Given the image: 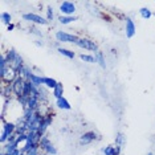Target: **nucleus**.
Listing matches in <instances>:
<instances>
[{"instance_id": "1", "label": "nucleus", "mask_w": 155, "mask_h": 155, "mask_svg": "<svg viewBox=\"0 0 155 155\" xmlns=\"http://www.w3.org/2000/svg\"><path fill=\"white\" fill-rule=\"evenodd\" d=\"M5 58H7V61H8L9 66H11V68H13V69H16V70H19V69L24 65L23 57L20 56L19 52H16L13 48L8 49V52L5 53Z\"/></svg>"}, {"instance_id": "2", "label": "nucleus", "mask_w": 155, "mask_h": 155, "mask_svg": "<svg viewBox=\"0 0 155 155\" xmlns=\"http://www.w3.org/2000/svg\"><path fill=\"white\" fill-rule=\"evenodd\" d=\"M76 45L78 48H82V49H86V51H91L94 53H97L100 49H98V45L94 40H90V38H86V37H80L77 40Z\"/></svg>"}, {"instance_id": "3", "label": "nucleus", "mask_w": 155, "mask_h": 155, "mask_svg": "<svg viewBox=\"0 0 155 155\" xmlns=\"http://www.w3.org/2000/svg\"><path fill=\"white\" fill-rule=\"evenodd\" d=\"M25 84L27 81L20 78V77H17V78L12 82V87H13V96H15L16 98H20L23 97L24 94V89H25Z\"/></svg>"}, {"instance_id": "4", "label": "nucleus", "mask_w": 155, "mask_h": 155, "mask_svg": "<svg viewBox=\"0 0 155 155\" xmlns=\"http://www.w3.org/2000/svg\"><path fill=\"white\" fill-rule=\"evenodd\" d=\"M17 77H19V73H17V70L11 68V66H8L5 72L3 73L2 76H0V78H2V82L3 84H12L13 81L17 78Z\"/></svg>"}, {"instance_id": "5", "label": "nucleus", "mask_w": 155, "mask_h": 155, "mask_svg": "<svg viewBox=\"0 0 155 155\" xmlns=\"http://www.w3.org/2000/svg\"><path fill=\"white\" fill-rule=\"evenodd\" d=\"M78 38L80 37L76 36V35L66 33V32H62V31L56 32V40L60 41V43H72V44H76Z\"/></svg>"}, {"instance_id": "6", "label": "nucleus", "mask_w": 155, "mask_h": 155, "mask_svg": "<svg viewBox=\"0 0 155 155\" xmlns=\"http://www.w3.org/2000/svg\"><path fill=\"white\" fill-rule=\"evenodd\" d=\"M23 20L29 21V23H33V24H38V25H47L48 24V20L44 19L43 16L37 15V13H24Z\"/></svg>"}, {"instance_id": "7", "label": "nucleus", "mask_w": 155, "mask_h": 155, "mask_svg": "<svg viewBox=\"0 0 155 155\" xmlns=\"http://www.w3.org/2000/svg\"><path fill=\"white\" fill-rule=\"evenodd\" d=\"M60 12L62 16H73L76 12V4L72 2H62L60 4Z\"/></svg>"}, {"instance_id": "8", "label": "nucleus", "mask_w": 155, "mask_h": 155, "mask_svg": "<svg viewBox=\"0 0 155 155\" xmlns=\"http://www.w3.org/2000/svg\"><path fill=\"white\" fill-rule=\"evenodd\" d=\"M96 139H98V135L94 131H86L80 137V143L81 144H89L91 142H94Z\"/></svg>"}, {"instance_id": "9", "label": "nucleus", "mask_w": 155, "mask_h": 155, "mask_svg": "<svg viewBox=\"0 0 155 155\" xmlns=\"http://www.w3.org/2000/svg\"><path fill=\"white\" fill-rule=\"evenodd\" d=\"M135 24L130 17H126V27H125V33L127 38H133L135 36Z\"/></svg>"}, {"instance_id": "10", "label": "nucleus", "mask_w": 155, "mask_h": 155, "mask_svg": "<svg viewBox=\"0 0 155 155\" xmlns=\"http://www.w3.org/2000/svg\"><path fill=\"white\" fill-rule=\"evenodd\" d=\"M52 121H53V117H52V114H47L43 118V122H41L40 130H38V133H40L41 135H45V133H47L48 127L52 125Z\"/></svg>"}, {"instance_id": "11", "label": "nucleus", "mask_w": 155, "mask_h": 155, "mask_svg": "<svg viewBox=\"0 0 155 155\" xmlns=\"http://www.w3.org/2000/svg\"><path fill=\"white\" fill-rule=\"evenodd\" d=\"M17 73H19L20 78H23V80H25V81H29L31 80V76L33 74V72L31 70V68H29V66H27L25 64H24L21 68L17 70Z\"/></svg>"}, {"instance_id": "12", "label": "nucleus", "mask_w": 155, "mask_h": 155, "mask_svg": "<svg viewBox=\"0 0 155 155\" xmlns=\"http://www.w3.org/2000/svg\"><path fill=\"white\" fill-rule=\"evenodd\" d=\"M41 137L43 135L38 131H29L27 134V140H28V143H31V144H40Z\"/></svg>"}, {"instance_id": "13", "label": "nucleus", "mask_w": 155, "mask_h": 155, "mask_svg": "<svg viewBox=\"0 0 155 155\" xmlns=\"http://www.w3.org/2000/svg\"><path fill=\"white\" fill-rule=\"evenodd\" d=\"M56 105H57L58 109H62V110H70V109H72L69 101L66 100L65 97H61V98H58V100H56Z\"/></svg>"}, {"instance_id": "14", "label": "nucleus", "mask_w": 155, "mask_h": 155, "mask_svg": "<svg viewBox=\"0 0 155 155\" xmlns=\"http://www.w3.org/2000/svg\"><path fill=\"white\" fill-rule=\"evenodd\" d=\"M58 81H56L54 78H51V77H43V85L48 89H52L53 90L56 86H57Z\"/></svg>"}, {"instance_id": "15", "label": "nucleus", "mask_w": 155, "mask_h": 155, "mask_svg": "<svg viewBox=\"0 0 155 155\" xmlns=\"http://www.w3.org/2000/svg\"><path fill=\"white\" fill-rule=\"evenodd\" d=\"M52 96H53L56 100H58V98L64 97V86H62V84H61V82H58V84H57V86H56L54 89L52 90Z\"/></svg>"}, {"instance_id": "16", "label": "nucleus", "mask_w": 155, "mask_h": 155, "mask_svg": "<svg viewBox=\"0 0 155 155\" xmlns=\"http://www.w3.org/2000/svg\"><path fill=\"white\" fill-rule=\"evenodd\" d=\"M94 57H96V61L98 62V65L101 66L102 69H106V61H105V56L101 51H98L97 53H94Z\"/></svg>"}, {"instance_id": "17", "label": "nucleus", "mask_w": 155, "mask_h": 155, "mask_svg": "<svg viewBox=\"0 0 155 155\" xmlns=\"http://www.w3.org/2000/svg\"><path fill=\"white\" fill-rule=\"evenodd\" d=\"M57 52L60 54H62V56H65V57H68V58H74L76 57V53L73 51H70V49H66V48H62V47H60L57 48Z\"/></svg>"}, {"instance_id": "18", "label": "nucleus", "mask_w": 155, "mask_h": 155, "mask_svg": "<svg viewBox=\"0 0 155 155\" xmlns=\"http://www.w3.org/2000/svg\"><path fill=\"white\" fill-rule=\"evenodd\" d=\"M77 20V17L73 15V16H60L58 17V21L60 24H62V25H66V24H70V23H73V21H76Z\"/></svg>"}, {"instance_id": "19", "label": "nucleus", "mask_w": 155, "mask_h": 155, "mask_svg": "<svg viewBox=\"0 0 155 155\" xmlns=\"http://www.w3.org/2000/svg\"><path fill=\"white\" fill-rule=\"evenodd\" d=\"M51 144H52V142H51V139H49L47 135H43V137H41V140H40V149H41V151H43V153L48 149L49 146H51Z\"/></svg>"}, {"instance_id": "20", "label": "nucleus", "mask_w": 155, "mask_h": 155, "mask_svg": "<svg viewBox=\"0 0 155 155\" xmlns=\"http://www.w3.org/2000/svg\"><path fill=\"white\" fill-rule=\"evenodd\" d=\"M29 81H31V82H32L36 87H41V86H43V77L35 74V73H33L32 76H31V80H29Z\"/></svg>"}, {"instance_id": "21", "label": "nucleus", "mask_w": 155, "mask_h": 155, "mask_svg": "<svg viewBox=\"0 0 155 155\" xmlns=\"http://www.w3.org/2000/svg\"><path fill=\"white\" fill-rule=\"evenodd\" d=\"M0 19H2V23L5 24L7 27H8L9 24H12V16H11V13L9 12H2Z\"/></svg>"}, {"instance_id": "22", "label": "nucleus", "mask_w": 155, "mask_h": 155, "mask_svg": "<svg viewBox=\"0 0 155 155\" xmlns=\"http://www.w3.org/2000/svg\"><path fill=\"white\" fill-rule=\"evenodd\" d=\"M8 66H9V64H8V61H7V58H5V54H2L0 56V76L5 72Z\"/></svg>"}, {"instance_id": "23", "label": "nucleus", "mask_w": 155, "mask_h": 155, "mask_svg": "<svg viewBox=\"0 0 155 155\" xmlns=\"http://www.w3.org/2000/svg\"><path fill=\"white\" fill-rule=\"evenodd\" d=\"M115 144H117V146H121V147L125 146L126 144V135L125 134H122V133L117 134V137H115Z\"/></svg>"}, {"instance_id": "24", "label": "nucleus", "mask_w": 155, "mask_h": 155, "mask_svg": "<svg viewBox=\"0 0 155 155\" xmlns=\"http://www.w3.org/2000/svg\"><path fill=\"white\" fill-rule=\"evenodd\" d=\"M139 15L142 16V19H144V20H149L150 17L153 16V12H151L149 8H146V7H142V8L139 9Z\"/></svg>"}, {"instance_id": "25", "label": "nucleus", "mask_w": 155, "mask_h": 155, "mask_svg": "<svg viewBox=\"0 0 155 155\" xmlns=\"http://www.w3.org/2000/svg\"><path fill=\"white\" fill-rule=\"evenodd\" d=\"M80 58L84 62H87V64H94V62H97L96 61V57L94 56H91V54H80Z\"/></svg>"}, {"instance_id": "26", "label": "nucleus", "mask_w": 155, "mask_h": 155, "mask_svg": "<svg viewBox=\"0 0 155 155\" xmlns=\"http://www.w3.org/2000/svg\"><path fill=\"white\" fill-rule=\"evenodd\" d=\"M8 134H7L4 130L2 129V133H0V143H2V146H4V144L7 143V140H8Z\"/></svg>"}, {"instance_id": "27", "label": "nucleus", "mask_w": 155, "mask_h": 155, "mask_svg": "<svg viewBox=\"0 0 155 155\" xmlns=\"http://www.w3.org/2000/svg\"><path fill=\"white\" fill-rule=\"evenodd\" d=\"M102 153L105 155H114V146L109 144V146H106L105 149H102Z\"/></svg>"}, {"instance_id": "28", "label": "nucleus", "mask_w": 155, "mask_h": 155, "mask_svg": "<svg viewBox=\"0 0 155 155\" xmlns=\"http://www.w3.org/2000/svg\"><path fill=\"white\" fill-rule=\"evenodd\" d=\"M44 153H47L48 155H57L58 151H57V149L54 147V144H51V146H49L48 149L44 151Z\"/></svg>"}, {"instance_id": "29", "label": "nucleus", "mask_w": 155, "mask_h": 155, "mask_svg": "<svg viewBox=\"0 0 155 155\" xmlns=\"http://www.w3.org/2000/svg\"><path fill=\"white\" fill-rule=\"evenodd\" d=\"M45 19H47L48 21H52V20L54 19L53 9H52V7H47V17H45Z\"/></svg>"}, {"instance_id": "30", "label": "nucleus", "mask_w": 155, "mask_h": 155, "mask_svg": "<svg viewBox=\"0 0 155 155\" xmlns=\"http://www.w3.org/2000/svg\"><path fill=\"white\" fill-rule=\"evenodd\" d=\"M121 151H122V147L121 146H114V155H121Z\"/></svg>"}, {"instance_id": "31", "label": "nucleus", "mask_w": 155, "mask_h": 155, "mask_svg": "<svg viewBox=\"0 0 155 155\" xmlns=\"http://www.w3.org/2000/svg\"><path fill=\"white\" fill-rule=\"evenodd\" d=\"M13 29H15V24H9V25L8 27H7V31H9V32H11V31H13Z\"/></svg>"}, {"instance_id": "32", "label": "nucleus", "mask_w": 155, "mask_h": 155, "mask_svg": "<svg viewBox=\"0 0 155 155\" xmlns=\"http://www.w3.org/2000/svg\"><path fill=\"white\" fill-rule=\"evenodd\" d=\"M146 155H154V153H153V151H149V153H147Z\"/></svg>"}, {"instance_id": "33", "label": "nucleus", "mask_w": 155, "mask_h": 155, "mask_svg": "<svg viewBox=\"0 0 155 155\" xmlns=\"http://www.w3.org/2000/svg\"><path fill=\"white\" fill-rule=\"evenodd\" d=\"M0 155H5V153H4V151H3V150H2V153H0Z\"/></svg>"}, {"instance_id": "34", "label": "nucleus", "mask_w": 155, "mask_h": 155, "mask_svg": "<svg viewBox=\"0 0 155 155\" xmlns=\"http://www.w3.org/2000/svg\"><path fill=\"white\" fill-rule=\"evenodd\" d=\"M41 155H48V154H47V153H43V154H41Z\"/></svg>"}, {"instance_id": "35", "label": "nucleus", "mask_w": 155, "mask_h": 155, "mask_svg": "<svg viewBox=\"0 0 155 155\" xmlns=\"http://www.w3.org/2000/svg\"><path fill=\"white\" fill-rule=\"evenodd\" d=\"M154 16H155V13H154Z\"/></svg>"}]
</instances>
